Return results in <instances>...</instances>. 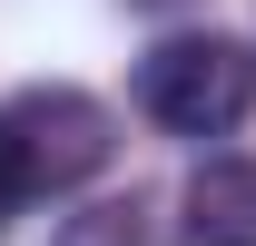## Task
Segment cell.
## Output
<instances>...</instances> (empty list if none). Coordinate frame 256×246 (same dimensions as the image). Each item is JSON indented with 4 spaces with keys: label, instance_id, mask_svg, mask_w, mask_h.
I'll use <instances>...</instances> for the list:
<instances>
[{
    "label": "cell",
    "instance_id": "1",
    "mask_svg": "<svg viewBox=\"0 0 256 246\" xmlns=\"http://www.w3.org/2000/svg\"><path fill=\"white\" fill-rule=\"evenodd\" d=\"M118 158V118L108 98L69 89V79H30V89L0 98V226L40 197H69L89 187L98 168Z\"/></svg>",
    "mask_w": 256,
    "mask_h": 246
},
{
    "label": "cell",
    "instance_id": "2",
    "mask_svg": "<svg viewBox=\"0 0 256 246\" xmlns=\"http://www.w3.org/2000/svg\"><path fill=\"white\" fill-rule=\"evenodd\" d=\"M138 108L178 138H226L256 118V50L226 30H168L138 60Z\"/></svg>",
    "mask_w": 256,
    "mask_h": 246
},
{
    "label": "cell",
    "instance_id": "3",
    "mask_svg": "<svg viewBox=\"0 0 256 246\" xmlns=\"http://www.w3.org/2000/svg\"><path fill=\"white\" fill-rule=\"evenodd\" d=\"M188 236L197 246H256V158H207L188 178Z\"/></svg>",
    "mask_w": 256,
    "mask_h": 246
},
{
    "label": "cell",
    "instance_id": "4",
    "mask_svg": "<svg viewBox=\"0 0 256 246\" xmlns=\"http://www.w3.org/2000/svg\"><path fill=\"white\" fill-rule=\"evenodd\" d=\"M50 246H168V226H158V207L128 187V197H98V207L60 216V236H50Z\"/></svg>",
    "mask_w": 256,
    "mask_h": 246
},
{
    "label": "cell",
    "instance_id": "5",
    "mask_svg": "<svg viewBox=\"0 0 256 246\" xmlns=\"http://www.w3.org/2000/svg\"><path fill=\"white\" fill-rule=\"evenodd\" d=\"M128 10H178V0H128Z\"/></svg>",
    "mask_w": 256,
    "mask_h": 246
}]
</instances>
